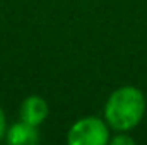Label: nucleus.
<instances>
[{
    "mask_svg": "<svg viewBox=\"0 0 147 145\" xmlns=\"http://www.w3.org/2000/svg\"><path fill=\"white\" fill-rule=\"evenodd\" d=\"M146 113V97L134 87L125 85L116 89L106 101L105 118L106 123L116 132H128L135 128Z\"/></svg>",
    "mask_w": 147,
    "mask_h": 145,
    "instance_id": "f257e3e1",
    "label": "nucleus"
},
{
    "mask_svg": "<svg viewBox=\"0 0 147 145\" xmlns=\"http://www.w3.org/2000/svg\"><path fill=\"white\" fill-rule=\"evenodd\" d=\"M7 133V123H5V114H3V109L0 108V138Z\"/></svg>",
    "mask_w": 147,
    "mask_h": 145,
    "instance_id": "423d86ee",
    "label": "nucleus"
},
{
    "mask_svg": "<svg viewBox=\"0 0 147 145\" xmlns=\"http://www.w3.org/2000/svg\"><path fill=\"white\" fill-rule=\"evenodd\" d=\"M38 140H39V133L36 126L26 121L16 123L12 128L7 130V142L10 145H33Z\"/></svg>",
    "mask_w": 147,
    "mask_h": 145,
    "instance_id": "20e7f679",
    "label": "nucleus"
},
{
    "mask_svg": "<svg viewBox=\"0 0 147 145\" xmlns=\"http://www.w3.org/2000/svg\"><path fill=\"white\" fill-rule=\"evenodd\" d=\"M111 144L113 145H134V138L125 137V135H118V137H115L111 140Z\"/></svg>",
    "mask_w": 147,
    "mask_h": 145,
    "instance_id": "39448f33",
    "label": "nucleus"
},
{
    "mask_svg": "<svg viewBox=\"0 0 147 145\" xmlns=\"http://www.w3.org/2000/svg\"><path fill=\"white\" fill-rule=\"evenodd\" d=\"M110 140L108 125L94 116L75 121L69 130L67 142L70 145H105Z\"/></svg>",
    "mask_w": 147,
    "mask_h": 145,
    "instance_id": "f03ea898",
    "label": "nucleus"
},
{
    "mask_svg": "<svg viewBox=\"0 0 147 145\" xmlns=\"http://www.w3.org/2000/svg\"><path fill=\"white\" fill-rule=\"evenodd\" d=\"M19 116H21V121H26V123H29L33 126H38L48 116V104L39 96L26 97L22 101V104H21Z\"/></svg>",
    "mask_w": 147,
    "mask_h": 145,
    "instance_id": "7ed1b4c3",
    "label": "nucleus"
}]
</instances>
